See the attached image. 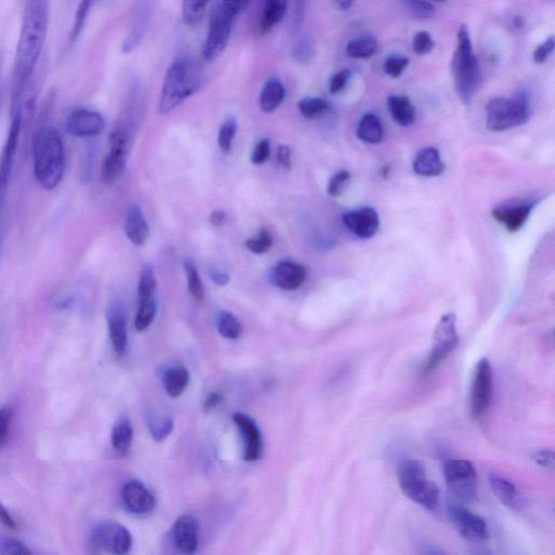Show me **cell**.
Instances as JSON below:
<instances>
[{
  "label": "cell",
  "mask_w": 555,
  "mask_h": 555,
  "mask_svg": "<svg viewBox=\"0 0 555 555\" xmlns=\"http://www.w3.org/2000/svg\"><path fill=\"white\" fill-rule=\"evenodd\" d=\"M157 288V279L153 268L146 265L142 268L139 284V304L152 300V295Z\"/></svg>",
  "instance_id": "836d02e7"
},
{
  "label": "cell",
  "mask_w": 555,
  "mask_h": 555,
  "mask_svg": "<svg viewBox=\"0 0 555 555\" xmlns=\"http://www.w3.org/2000/svg\"><path fill=\"white\" fill-rule=\"evenodd\" d=\"M337 6L340 7L341 10H348L351 8L353 3L346 2V0H343V2L336 3Z\"/></svg>",
  "instance_id": "94428289"
},
{
  "label": "cell",
  "mask_w": 555,
  "mask_h": 555,
  "mask_svg": "<svg viewBox=\"0 0 555 555\" xmlns=\"http://www.w3.org/2000/svg\"><path fill=\"white\" fill-rule=\"evenodd\" d=\"M13 410L10 407L0 409V449L7 443L10 426H12Z\"/></svg>",
  "instance_id": "bcb514c9"
},
{
  "label": "cell",
  "mask_w": 555,
  "mask_h": 555,
  "mask_svg": "<svg viewBox=\"0 0 555 555\" xmlns=\"http://www.w3.org/2000/svg\"><path fill=\"white\" fill-rule=\"evenodd\" d=\"M299 109L305 118L316 119L327 112L329 103L321 98H304L300 100Z\"/></svg>",
  "instance_id": "8d00e7d4"
},
{
  "label": "cell",
  "mask_w": 555,
  "mask_h": 555,
  "mask_svg": "<svg viewBox=\"0 0 555 555\" xmlns=\"http://www.w3.org/2000/svg\"><path fill=\"white\" fill-rule=\"evenodd\" d=\"M0 523L9 528V530H15L17 528V523H15L13 515H10L7 507L2 502H0Z\"/></svg>",
  "instance_id": "9f6ffc18"
},
{
  "label": "cell",
  "mask_w": 555,
  "mask_h": 555,
  "mask_svg": "<svg viewBox=\"0 0 555 555\" xmlns=\"http://www.w3.org/2000/svg\"><path fill=\"white\" fill-rule=\"evenodd\" d=\"M389 173H390L389 166H385L382 168H380V176H382L383 178H388L389 176Z\"/></svg>",
  "instance_id": "6125c7cd"
},
{
  "label": "cell",
  "mask_w": 555,
  "mask_h": 555,
  "mask_svg": "<svg viewBox=\"0 0 555 555\" xmlns=\"http://www.w3.org/2000/svg\"><path fill=\"white\" fill-rule=\"evenodd\" d=\"M358 139L370 145H378L384 139V127L377 115H363L357 126Z\"/></svg>",
  "instance_id": "d4e9b609"
},
{
  "label": "cell",
  "mask_w": 555,
  "mask_h": 555,
  "mask_svg": "<svg viewBox=\"0 0 555 555\" xmlns=\"http://www.w3.org/2000/svg\"><path fill=\"white\" fill-rule=\"evenodd\" d=\"M223 395L220 393H211L205 398L203 403V409L206 412H210L216 408L219 405L223 403Z\"/></svg>",
  "instance_id": "6f0895ef"
},
{
  "label": "cell",
  "mask_w": 555,
  "mask_h": 555,
  "mask_svg": "<svg viewBox=\"0 0 555 555\" xmlns=\"http://www.w3.org/2000/svg\"><path fill=\"white\" fill-rule=\"evenodd\" d=\"M554 44V36H550L546 41L542 42L541 46H538L537 49L533 50V61H535L537 65H541V63L546 61L548 58L552 55Z\"/></svg>",
  "instance_id": "f907efd6"
},
{
  "label": "cell",
  "mask_w": 555,
  "mask_h": 555,
  "mask_svg": "<svg viewBox=\"0 0 555 555\" xmlns=\"http://www.w3.org/2000/svg\"><path fill=\"white\" fill-rule=\"evenodd\" d=\"M157 314V304L155 300H147L139 304V314H137L135 327L137 331L142 332L148 329L155 319Z\"/></svg>",
  "instance_id": "f35d334b"
},
{
  "label": "cell",
  "mask_w": 555,
  "mask_h": 555,
  "mask_svg": "<svg viewBox=\"0 0 555 555\" xmlns=\"http://www.w3.org/2000/svg\"><path fill=\"white\" fill-rule=\"evenodd\" d=\"M472 555H489V554L484 553V552H477V553H473Z\"/></svg>",
  "instance_id": "03108f58"
},
{
  "label": "cell",
  "mask_w": 555,
  "mask_h": 555,
  "mask_svg": "<svg viewBox=\"0 0 555 555\" xmlns=\"http://www.w3.org/2000/svg\"><path fill=\"white\" fill-rule=\"evenodd\" d=\"M273 237L271 232L263 229L257 237H252L246 242V246L253 253L264 254L271 250L273 246Z\"/></svg>",
  "instance_id": "b9f144b4"
},
{
  "label": "cell",
  "mask_w": 555,
  "mask_h": 555,
  "mask_svg": "<svg viewBox=\"0 0 555 555\" xmlns=\"http://www.w3.org/2000/svg\"><path fill=\"white\" fill-rule=\"evenodd\" d=\"M456 315L447 314L443 316L440 322H438L434 333V346H433L429 359H427L425 368V372L433 371L457 347L459 336L456 329Z\"/></svg>",
  "instance_id": "8fae6325"
},
{
  "label": "cell",
  "mask_w": 555,
  "mask_h": 555,
  "mask_svg": "<svg viewBox=\"0 0 555 555\" xmlns=\"http://www.w3.org/2000/svg\"><path fill=\"white\" fill-rule=\"evenodd\" d=\"M2 76H0V105H2Z\"/></svg>",
  "instance_id": "e7e4bbea"
},
{
  "label": "cell",
  "mask_w": 555,
  "mask_h": 555,
  "mask_svg": "<svg viewBox=\"0 0 555 555\" xmlns=\"http://www.w3.org/2000/svg\"><path fill=\"white\" fill-rule=\"evenodd\" d=\"M288 3L283 0H269L264 7L261 19L262 33L273 30L279 22H282L287 13Z\"/></svg>",
  "instance_id": "4dcf8cb0"
},
{
  "label": "cell",
  "mask_w": 555,
  "mask_h": 555,
  "mask_svg": "<svg viewBox=\"0 0 555 555\" xmlns=\"http://www.w3.org/2000/svg\"><path fill=\"white\" fill-rule=\"evenodd\" d=\"M234 421L239 427L243 441H245V460L247 462H255L261 458L263 443L260 429L252 419L245 414L234 415Z\"/></svg>",
  "instance_id": "ac0fdd59"
},
{
  "label": "cell",
  "mask_w": 555,
  "mask_h": 555,
  "mask_svg": "<svg viewBox=\"0 0 555 555\" xmlns=\"http://www.w3.org/2000/svg\"><path fill=\"white\" fill-rule=\"evenodd\" d=\"M189 382V371L183 366L168 368L163 375L164 388H166L167 394L174 398H179L186 390Z\"/></svg>",
  "instance_id": "83f0119b"
},
{
  "label": "cell",
  "mask_w": 555,
  "mask_h": 555,
  "mask_svg": "<svg viewBox=\"0 0 555 555\" xmlns=\"http://www.w3.org/2000/svg\"><path fill=\"white\" fill-rule=\"evenodd\" d=\"M269 157H271V144H269V140L263 139L258 142L255 149H254L251 161L255 166H262L269 160Z\"/></svg>",
  "instance_id": "681fc988"
},
{
  "label": "cell",
  "mask_w": 555,
  "mask_h": 555,
  "mask_svg": "<svg viewBox=\"0 0 555 555\" xmlns=\"http://www.w3.org/2000/svg\"><path fill=\"white\" fill-rule=\"evenodd\" d=\"M454 86L460 99L470 103L482 82V71L478 57L474 55L471 37L467 25L458 31V45L452 62Z\"/></svg>",
  "instance_id": "277c9868"
},
{
  "label": "cell",
  "mask_w": 555,
  "mask_h": 555,
  "mask_svg": "<svg viewBox=\"0 0 555 555\" xmlns=\"http://www.w3.org/2000/svg\"><path fill=\"white\" fill-rule=\"evenodd\" d=\"M148 425H149L151 436L156 442L166 441L174 429V421L169 416H151Z\"/></svg>",
  "instance_id": "1f68e13d"
},
{
  "label": "cell",
  "mask_w": 555,
  "mask_h": 555,
  "mask_svg": "<svg viewBox=\"0 0 555 555\" xmlns=\"http://www.w3.org/2000/svg\"><path fill=\"white\" fill-rule=\"evenodd\" d=\"M535 203L499 206L491 210L493 218L510 232L519 231L525 225Z\"/></svg>",
  "instance_id": "d6986e66"
},
{
  "label": "cell",
  "mask_w": 555,
  "mask_h": 555,
  "mask_svg": "<svg viewBox=\"0 0 555 555\" xmlns=\"http://www.w3.org/2000/svg\"><path fill=\"white\" fill-rule=\"evenodd\" d=\"M493 394V369L488 359H482L475 372L472 389V411L477 417L488 410Z\"/></svg>",
  "instance_id": "5bb4252c"
},
{
  "label": "cell",
  "mask_w": 555,
  "mask_h": 555,
  "mask_svg": "<svg viewBox=\"0 0 555 555\" xmlns=\"http://www.w3.org/2000/svg\"><path fill=\"white\" fill-rule=\"evenodd\" d=\"M104 125L103 116L91 109L74 110L67 119V130L76 139H93L103 133Z\"/></svg>",
  "instance_id": "4fadbf2b"
},
{
  "label": "cell",
  "mask_w": 555,
  "mask_h": 555,
  "mask_svg": "<svg viewBox=\"0 0 555 555\" xmlns=\"http://www.w3.org/2000/svg\"><path fill=\"white\" fill-rule=\"evenodd\" d=\"M447 514L456 531L467 541L479 542L489 537L488 523L457 504H449Z\"/></svg>",
  "instance_id": "7c38bea8"
},
{
  "label": "cell",
  "mask_w": 555,
  "mask_h": 555,
  "mask_svg": "<svg viewBox=\"0 0 555 555\" xmlns=\"http://www.w3.org/2000/svg\"><path fill=\"white\" fill-rule=\"evenodd\" d=\"M134 430L133 425L127 417H121L116 421L112 430V446L115 452L121 456H126L130 452L131 445H133Z\"/></svg>",
  "instance_id": "f1b7e54d"
},
{
  "label": "cell",
  "mask_w": 555,
  "mask_h": 555,
  "mask_svg": "<svg viewBox=\"0 0 555 555\" xmlns=\"http://www.w3.org/2000/svg\"><path fill=\"white\" fill-rule=\"evenodd\" d=\"M429 555H446V554L443 553L442 551V550H440V549L433 548V549H431V551L429 552Z\"/></svg>",
  "instance_id": "be15d7a7"
},
{
  "label": "cell",
  "mask_w": 555,
  "mask_h": 555,
  "mask_svg": "<svg viewBox=\"0 0 555 555\" xmlns=\"http://www.w3.org/2000/svg\"><path fill=\"white\" fill-rule=\"evenodd\" d=\"M533 460L538 465L546 469H554L555 465V454L549 449H543V451L536 452L533 454Z\"/></svg>",
  "instance_id": "db71d44e"
},
{
  "label": "cell",
  "mask_w": 555,
  "mask_h": 555,
  "mask_svg": "<svg viewBox=\"0 0 555 555\" xmlns=\"http://www.w3.org/2000/svg\"><path fill=\"white\" fill-rule=\"evenodd\" d=\"M226 220L227 214L224 210H215L210 218V224L215 227L223 226L226 223Z\"/></svg>",
  "instance_id": "91938a15"
},
{
  "label": "cell",
  "mask_w": 555,
  "mask_h": 555,
  "mask_svg": "<svg viewBox=\"0 0 555 555\" xmlns=\"http://www.w3.org/2000/svg\"><path fill=\"white\" fill-rule=\"evenodd\" d=\"M237 124L234 116H229L221 125L219 134V146L224 153L231 151L237 135Z\"/></svg>",
  "instance_id": "74e56055"
},
{
  "label": "cell",
  "mask_w": 555,
  "mask_h": 555,
  "mask_svg": "<svg viewBox=\"0 0 555 555\" xmlns=\"http://www.w3.org/2000/svg\"><path fill=\"white\" fill-rule=\"evenodd\" d=\"M9 184L0 183V255H2L4 237V214Z\"/></svg>",
  "instance_id": "816d5d0a"
},
{
  "label": "cell",
  "mask_w": 555,
  "mask_h": 555,
  "mask_svg": "<svg viewBox=\"0 0 555 555\" xmlns=\"http://www.w3.org/2000/svg\"><path fill=\"white\" fill-rule=\"evenodd\" d=\"M92 4H93L91 2H82L79 4L76 13V18H74L73 28L70 35L71 44H74V42L77 40L79 35H81Z\"/></svg>",
  "instance_id": "60d3db41"
},
{
  "label": "cell",
  "mask_w": 555,
  "mask_h": 555,
  "mask_svg": "<svg viewBox=\"0 0 555 555\" xmlns=\"http://www.w3.org/2000/svg\"><path fill=\"white\" fill-rule=\"evenodd\" d=\"M315 47L314 42L310 39H303L296 45L294 49V57L299 61L306 62L311 59L314 56Z\"/></svg>",
  "instance_id": "c3c4849f"
},
{
  "label": "cell",
  "mask_w": 555,
  "mask_h": 555,
  "mask_svg": "<svg viewBox=\"0 0 555 555\" xmlns=\"http://www.w3.org/2000/svg\"><path fill=\"white\" fill-rule=\"evenodd\" d=\"M388 107L392 118L400 126L408 127L415 123L416 109L406 96H389Z\"/></svg>",
  "instance_id": "484cf974"
},
{
  "label": "cell",
  "mask_w": 555,
  "mask_h": 555,
  "mask_svg": "<svg viewBox=\"0 0 555 555\" xmlns=\"http://www.w3.org/2000/svg\"><path fill=\"white\" fill-rule=\"evenodd\" d=\"M108 326L111 342L116 355H124L127 346L126 314L123 305L114 303L108 313Z\"/></svg>",
  "instance_id": "7402d4cb"
},
{
  "label": "cell",
  "mask_w": 555,
  "mask_h": 555,
  "mask_svg": "<svg viewBox=\"0 0 555 555\" xmlns=\"http://www.w3.org/2000/svg\"><path fill=\"white\" fill-rule=\"evenodd\" d=\"M203 84L202 71L190 58H181L168 67L164 78L160 99V112L171 113L184 100L197 93Z\"/></svg>",
  "instance_id": "3957f363"
},
{
  "label": "cell",
  "mask_w": 555,
  "mask_h": 555,
  "mask_svg": "<svg viewBox=\"0 0 555 555\" xmlns=\"http://www.w3.org/2000/svg\"><path fill=\"white\" fill-rule=\"evenodd\" d=\"M277 160L280 166L284 168L290 169L291 164H292V157H291V150L287 146L279 147L277 151Z\"/></svg>",
  "instance_id": "11a10c76"
},
{
  "label": "cell",
  "mask_w": 555,
  "mask_h": 555,
  "mask_svg": "<svg viewBox=\"0 0 555 555\" xmlns=\"http://www.w3.org/2000/svg\"><path fill=\"white\" fill-rule=\"evenodd\" d=\"M210 279L213 280L215 284L220 285V287L229 282L228 273L218 271V269H213L210 272Z\"/></svg>",
  "instance_id": "680465c9"
},
{
  "label": "cell",
  "mask_w": 555,
  "mask_h": 555,
  "mask_svg": "<svg viewBox=\"0 0 555 555\" xmlns=\"http://www.w3.org/2000/svg\"><path fill=\"white\" fill-rule=\"evenodd\" d=\"M208 3L186 0L183 3V19L188 25H197L202 21Z\"/></svg>",
  "instance_id": "e575fe53"
},
{
  "label": "cell",
  "mask_w": 555,
  "mask_h": 555,
  "mask_svg": "<svg viewBox=\"0 0 555 555\" xmlns=\"http://www.w3.org/2000/svg\"><path fill=\"white\" fill-rule=\"evenodd\" d=\"M409 65V59L406 57L392 56L384 62V71L388 76L399 77Z\"/></svg>",
  "instance_id": "ee69618b"
},
{
  "label": "cell",
  "mask_w": 555,
  "mask_h": 555,
  "mask_svg": "<svg viewBox=\"0 0 555 555\" xmlns=\"http://www.w3.org/2000/svg\"><path fill=\"white\" fill-rule=\"evenodd\" d=\"M378 40L372 35H363L348 42L346 55L353 59H368L377 54Z\"/></svg>",
  "instance_id": "f546056e"
},
{
  "label": "cell",
  "mask_w": 555,
  "mask_h": 555,
  "mask_svg": "<svg viewBox=\"0 0 555 555\" xmlns=\"http://www.w3.org/2000/svg\"><path fill=\"white\" fill-rule=\"evenodd\" d=\"M218 327L219 335L226 338H230V340H236V338L240 337L243 331L241 322L237 320L236 316L228 313V311H223L219 315Z\"/></svg>",
  "instance_id": "d6a6232c"
},
{
  "label": "cell",
  "mask_w": 555,
  "mask_h": 555,
  "mask_svg": "<svg viewBox=\"0 0 555 555\" xmlns=\"http://www.w3.org/2000/svg\"><path fill=\"white\" fill-rule=\"evenodd\" d=\"M446 484L454 498L472 504L478 497V474L468 460H449L443 469Z\"/></svg>",
  "instance_id": "9c48e42d"
},
{
  "label": "cell",
  "mask_w": 555,
  "mask_h": 555,
  "mask_svg": "<svg viewBox=\"0 0 555 555\" xmlns=\"http://www.w3.org/2000/svg\"><path fill=\"white\" fill-rule=\"evenodd\" d=\"M184 267L187 273L190 294H192L195 300H202L204 298V288L202 282H201L195 263L192 260L184 261Z\"/></svg>",
  "instance_id": "d590c367"
},
{
  "label": "cell",
  "mask_w": 555,
  "mask_h": 555,
  "mask_svg": "<svg viewBox=\"0 0 555 555\" xmlns=\"http://www.w3.org/2000/svg\"><path fill=\"white\" fill-rule=\"evenodd\" d=\"M247 4L246 2H223L211 10L208 39L203 49L205 60H213L225 50L236 17Z\"/></svg>",
  "instance_id": "52a82bcc"
},
{
  "label": "cell",
  "mask_w": 555,
  "mask_h": 555,
  "mask_svg": "<svg viewBox=\"0 0 555 555\" xmlns=\"http://www.w3.org/2000/svg\"><path fill=\"white\" fill-rule=\"evenodd\" d=\"M121 500L126 509L136 515H147L155 511L156 497L139 480H130L121 489Z\"/></svg>",
  "instance_id": "2e32d148"
},
{
  "label": "cell",
  "mask_w": 555,
  "mask_h": 555,
  "mask_svg": "<svg viewBox=\"0 0 555 555\" xmlns=\"http://www.w3.org/2000/svg\"><path fill=\"white\" fill-rule=\"evenodd\" d=\"M406 6L417 19H429L435 13L434 4L427 2H407Z\"/></svg>",
  "instance_id": "7dc6e473"
},
{
  "label": "cell",
  "mask_w": 555,
  "mask_h": 555,
  "mask_svg": "<svg viewBox=\"0 0 555 555\" xmlns=\"http://www.w3.org/2000/svg\"><path fill=\"white\" fill-rule=\"evenodd\" d=\"M352 175L348 171H340L336 174L330 179L329 184H327V194L331 195V197L336 198L338 197L345 189V184L350 182Z\"/></svg>",
  "instance_id": "f6af8a7d"
},
{
  "label": "cell",
  "mask_w": 555,
  "mask_h": 555,
  "mask_svg": "<svg viewBox=\"0 0 555 555\" xmlns=\"http://www.w3.org/2000/svg\"><path fill=\"white\" fill-rule=\"evenodd\" d=\"M91 546L112 555H129L133 548V537L120 523L104 521L93 528Z\"/></svg>",
  "instance_id": "30bf717a"
},
{
  "label": "cell",
  "mask_w": 555,
  "mask_h": 555,
  "mask_svg": "<svg viewBox=\"0 0 555 555\" xmlns=\"http://www.w3.org/2000/svg\"><path fill=\"white\" fill-rule=\"evenodd\" d=\"M199 521L190 515H182L173 527L174 547L182 555H194L199 547Z\"/></svg>",
  "instance_id": "9a60e30c"
},
{
  "label": "cell",
  "mask_w": 555,
  "mask_h": 555,
  "mask_svg": "<svg viewBox=\"0 0 555 555\" xmlns=\"http://www.w3.org/2000/svg\"><path fill=\"white\" fill-rule=\"evenodd\" d=\"M273 282L285 291L299 289L308 276V271L300 264L284 261L279 263L273 272Z\"/></svg>",
  "instance_id": "ffe728a7"
},
{
  "label": "cell",
  "mask_w": 555,
  "mask_h": 555,
  "mask_svg": "<svg viewBox=\"0 0 555 555\" xmlns=\"http://www.w3.org/2000/svg\"><path fill=\"white\" fill-rule=\"evenodd\" d=\"M131 139L133 135L129 120L119 121L110 134V151L103 164L102 178L105 184L114 183L124 172Z\"/></svg>",
  "instance_id": "ba28073f"
},
{
  "label": "cell",
  "mask_w": 555,
  "mask_h": 555,
  "mask_svg": "<svg viewBox=\"0 0 555 555\" xmlns=\"http://www.w3.org/2000/svg\"><path fill=\"white\" fill-rule=\"evenodd\" d=\"M343 224L361 239H370L380 228V219L372 208H362L345 211L342 216Z\"/></svg>",
  "instance_id": "e0dca14e"
},
{
  "label": "cell",
  "mask_w": 555,
  "mask_h": 555,
  "mask_svg": "<svg viewBox=\"0 0 555 555\" xmlns=\"http://www.w3.org/2000/svg\"><path fill=\"white\" fill-rule=\"evenodd\" d=\"M124 227L125 234L133 245L137 246L145 245L149 237L150 229L139 204L131 203L127 209Z\"/></svg>",
  "instance_id": "44dd1931"
},
{
  "label": "cell",
  "mask_w": 555,
  "mask_h": 555,
  "mask_svg": "<svg viewBox=\"0 0 555 555\" xmlns=\"http://www.w3.org/2000/svg\"><path fill=\"white\" fill-rule=\"evenodd\" d=\"M285 87L279 78L273 77L264 85L260 104L264 112L271 113L280 107L285 98Z\"/></svg>",
  "instance_id": "4316f807"
},
{
  "label": "cell",
  "mask_w": 555,
  "mask_h": 555,
  "mask_svg": "<svg viewBox=\"0 0 555 555\" xmlns=\"http://www.w3.org/2000/svg\"><path fill=\"white\" fill-rule=\"evenodd\" d=\"M351 77H352V71L350 70V68H345V70H342L335 74V76H332L331 82H330V93L337 94V93L342 92L343 89L345 88Z\"/></svg>",
  "instance_id": "f5cc1de1"
},
{
  "label": "cell",
  "mask_w": 555,
  "mask_h": 555,
  "mask_svg": "<svg viewBox=\"0 0 555 555\" xmlns=\"http://www.w3.org/2000/svg\"><path fill=\"white\" fill-rule=\"evenodd\" d=\"M434 46V40H433L429 31H421L419 33H416L414 42H412V49L419 56L430 54Z\"/></svg>",
  "instance_id": "7bdbcfd3"
},
{
  "label": "cell",
  "mask_w": 555,
  "mask_h": 555,
  "mask_svg": "<svg viewBox=\"0 0 555 555\" xmlns=\"http://www.w3.org/2000/svg\"><path fill=\"white\" fill-rule=\"evenodd\" d=\"M0 555H33L24 543L12 537H0Z\"/></svg>",
  "instance_id": "ab89813d"
},
{
  "label": "cell",
  "mask_w": 555,
  "mask_h": 555,
  "mask_svg": "<svg viewBox=\"0 0 555 555\" xmlns=\"http://www.w3.org/2000/svg\"><path fill=\"white\" fill-rule=\"evenodd\" d=\"M528 94L517 91L510 97L491 99L486 107V126L490 131H504L524 125L532 116Z\"/></svg>",
  "instance_id": "5b68a950"
},
{
  "label": "cell",
  "mask_w": 555,
  "mask_h": 555,
  "mask_svg": "<svg viewBox=\"0 0 555 555\" xmlns=\"http://www.w3.org/2000/svg\"><path fill=\"white\" fill-rule=\"evenodd\" d=\"M50 21V4L31 0L25 4L13 74L12 108L23 110L25 94L33 79L37 63L44 49Z\"/></svg>",
  "instance_id": "6da1fadb"
},
{
  "label": "cell",
  "mask_w": 555,
  "mask_h": 555,
  "mask_svg": "<svg viewBox=\"0 0 555 555\" xmlns=\"http://www.w3.org/2000/svg\"><path fill=\"white\" fill-rule=\"evenodd\" d=\"M490 488L502 505L511 511L521 509V497L515 486L497 474L489 475Z\"/></svg>",
  "instance_id": "cb8c5ba5"
},
{
  "label": "cell",
  "mask_w": 555,
  "mask_h": 555,
  "mask_svg": "<svg viewBox=\"0 0 555 555\" xmlns=\"http://www.w3.org/2000/svg\"><path fill=\"white\" fill-rule=\"evenodd\" d=\"M33 171L37 183L45 190H55L65 177L67 150L59 130L51 125L41 126L31 144Z\"/></svg>",
  "instance_id": "7a4b0ae2"
},
{
  "label": "cell",
  "mask_w": 555,
  "mask_h": 555,
  "mask_svg": "<svg viewBox=\"0 0 555 555\" xmlns=\"http://www.w3.org/2000/svg\"><path fill=\"white\" fill-rule=\"evenodd\" d=\"M414 171L422 177H437L445 172V164L441 153L434 147H427L417 153L414 161Z\"/></svg>",
  "instance_id": "603a6c76"
},
{
  "label": "cell",
  "mask_w": 555,
  "mask_h": 555,
  "mask_svg": "<svg viewBox=\"0 0 555 555\" xmlns=\"http://www.w3.org/2000/svg\"><path fill=\"white\" fill-rule=\"evenodd\" d=\"M398 484L406 497L429 511H435L440 489L427 479L425 464L419 460H404L398 467Z\"/></svg>",
  "instance_id": "8992f818"
}]
</instances>
